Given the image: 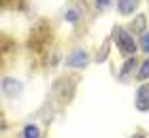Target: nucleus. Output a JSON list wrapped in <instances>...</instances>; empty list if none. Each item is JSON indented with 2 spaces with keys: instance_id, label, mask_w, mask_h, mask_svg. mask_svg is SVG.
I'll use <instances>...</instances> for the list:
<instances>
[{
  "instance_id": "nucleus-1",
  "label": "nucleus",
  "mask_w": 149,
  "mask_h": 138,
  "mask_svg": "<svg viewBox=\"0 0 149 138\" xmlns=\"http://www.w3.org/2000/svg\"><path fill=\"white\" fill-rule=\"evenodd\" d=\"M53 40V28L47 19H40L36 21V26L30 30V38H28V47L30 51H34L36 55H43L47 49L51 47Z\"/></svg>"
},
{
  "instance_id": "nucleus-2",
  "label": "nucleus",
  "mask_w": 149,
  "mask_h": 138,
  "mask_svg": "<svg viewBox=\"0 0 149 138\" xmlns=\"http://www.w3.org/2000/svg\"><path fill=\"white\" fill-rule=\"evenodd\" d=\"M113 43H115V47H117V51L121 55H126V58H130V55L136 53L134 36L126 30V28H121V26H115L113 28Z\"/></svg>"
},
{
  "instance_id": "nucleus-3",
  "label": "nucleus",
  "mask_w": 149,
  "mask_h": 138,
  "mask_svg": "<svg viewBox=\"0 0 149 138\" xmlns=\"http://www.w3.org/2000/svg\"><path fill=\"white\" fill-rule=\"evenodd\" d=\"M87 64H90V53L85 49H72L66 55V66L70 68H85Z\"/></svg>"
},
{
  "instance_id": "nucleus-4",
  "label": "nucleus",
  "mask_w": 149,
  "mask_h": 138,
  "mask_svg": "<svg viewBox=\"0 0 149 138\" xmlns=\"http://www.w3.org/2000/svg\"><path fill=\"white\" fill-rule=\"evenodd\" d=\"M134 108L141 113H149V83H143L134 94Z\"/></svg>"
},
{
  "instance_id": "nucleus-5",
  "label": "nucleus",
  "mask_w": 149,
  "mask_h": 138,
  "mask_svg": "<svg viewBox=\"0 0 149 138\" xmlns=\"http://www.w3.org/2000/svg\"><path fill=\"white\" fill-rule=\"evenodd\" d=\"M0 87H2V94L6 96V98H17V96L24 92V83L13 79V77H4Z\"/></svg>"
},
{
  "instance_id": "nucleus-6",
  "label": "nucleus",
  "mask_w": 149,
  "mask_h": 138,
  "mask_svg": "<svg viewBox=\"0 0 149 138\" xmlns=\"http://www.w3.org/2000/svg\"><path fill=\"white\" fill-rule=\"evenodd\" d=\"M139 2L141 0H117V11L121 15H132L139 9Z\"/></svg>"
},
{
  "instance_id": "nucleus-7",
  "label": "nucleus",
  "mask_w": 149,
  "mask_h": 138,
  "mask_svg": "<svg viewBox=\"0 0 149 138\" xmlns=\"http://www.w3.org/2000/svg\"><path fill=\"white\" fill-rule=\"evenodd\" d=\"M136 66H139L136 55H130V58H126L124 66H121V70H119V79H128V74L134 72V68H136Z\"/></svg>"
},
{
  "instance_id": "nucleus-8",
  "label": "nucleus",
  "mask_w": 149,
  "mask_h": 138,
  "mask_svg": "<svg viewBox=\"0 0 149 138\" xmlns=\"http://www.w3.org/2000/svg\"><path fill=\"white\" fill-rule=\"evenodd\" d=\"M130 32H134V34H145L147 32V17L145 15H134L132 24H130Z\"/></svg>"
},
{
  "instance_id": "nucleus-9",
  "label": "nucleus",
  "mask_w": 149,
  "mask_h": 138,
  "mask_svg": "<svg viewBox=\"0 0 149 138\" xmlns=\"http://www.w3.org/2000/svg\"><path fill=\"white\" fill-rule=\"evenodd\" d=\"M19 138H40V130H38V126H34V123H28V126L22 130Z\"/></svg>"
},
{
  "instance_id": "nucleus-10",
  "label": "nucleus",
  "mask_w": 149,
  "mask_h": 138,
  "mask_svg": "<svg viewBox=\"0 0 149 138\" xmlns=\"http://www.w3.org/2000/svg\"><path fill=\"white\" fill-rule=\"evenodd\" d=\"M147 79H149V58L139 64V72H136V81H147Z\"/></svg>"
},
{
  "instance_id": "nucleus-11",
  "label": "nucleus",
  "mask_w": 149,
  "mask_h": 138,
  "mask_svg": "<svg viewBox=\"0 0 149 138\" xmlns=\"http://www.w3.org/2000/svg\"><path fill=\"white\" fill-rule=\"evenodd\" d=\"M64 19H66L68 24H77L79 19H81V11H79V9H68V11L64 13Z\"/></svg>"
},
{
  "instance_id": "nucleus-12",
  "label": "nucleus",
  "mask_w": 149,
  "mask_h": 138,
  "mask_svg": "<svg viewBox=\"0 0 149 138\" xmlns=\"http://www.w3.org/2000/svg\"><path fill=\"white\" fill-rule=\"evenodd\" d=\"M17 2H22L26 6V0H2V9H15V11H19L22 6H19Z\"/></svg>"
},
{
  "instance_id": "nucleus-13",
  "label": "nucleus",
  "mask_w": 149,
  "mask_h": 138,
  "mask_svg": "<svg viewBox=\"0 0 149 138\" xmlns=\"http://www.w3.org/2000/svg\"><path fill=\"white\" fill-rule=\"evenodd\" d=\"M141 51L149 55V30L145 34H141Z\"/></svg>"
},
{
  "instance_id": "nucleus-14",
  "label": "nucleus",
  "mask_w": 149,
  "mask_h": 138,
  "mask_svg": "<svg viewBox=\"0 0 149 138\" xmlns=\"http://www.w3.org/2000/svg\"><path fill=\"white\" fill-rule=\"evenodd\" d=\"M111 0H96V9H107Z\"/></svg>"
},
{
  "instance_id": "nucleus-15",
  "label": "nucleus",
  "mask_w": 149,
  "mask_h": 138,
  "mask_svg": "<svg viewBox=\"0 0 149 138\" xmlns=\"http://www.w3.org/2000/svg\"><path fill=\"white\" fill-rule=\"evenodd\" d=\"M132 138H145V136H143V132H136V134H134Z\"/></svg>"
}]
</instances>
